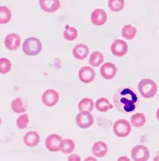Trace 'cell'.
I'll return each mask as SVG.
<instances>
[{
  "label": "cell",
  "instance_id": "6da1fadb",
  "mask_svg": "<svg viewBox=\"0 0 159 161\" xmlns=\"http://www.w3.org/2000/svg\"><path fill=\"white\" fill-rule=\"evenodd\" d=\"M113 101L117 110L125 114L136 110L139 104L138 94L130 87L119 88L114 95Z\"/></svg>",
  "mask_w": 159,
  "mask_h": 161
},
{
  "label": "cell",
  "instance_id": "7a4b0ae2",
  "mask_svg": "<svg viewBox=\"0 0 159 161\" xmlns=\"http://www.w3.org/2000/svg\"><path fill=\"white\" fill-rule=\"evenodd\" d=\"M138 89L141 97L145 99H150L156 96L158 87L153 80L149 78H145L139 81Z\"/></svg>",
  "mask_w": 159,
  "mask_h": 161
},
{
  "label": "cell",
  "instance_id": "3957f363",
  "mask_svg": "<svg viewBox=\"0 0 159 161\" xmlns=\"http://www.w3.org/2000/svg\"><path fill=\"white\" fill-rule=\"evenodd\" d=\"M42 43L35 37H30V38H27L22 46L24 53L27 56L38 55L42 51Z\"/></svg>",
  "mask_w": 159,
  "mask_h": 161
},
{
  "label": "cell",
  "instance_id": "277c9868",
  "mask_svg": "<svg viewBox=\"0 0 159 161\" xmlns=\"http://www.w3.org/2000/svg\"><path fill=\"white\" fill-rule=\"evenodd\" d=\"M113 132L119 138H125L131 132V125L125 119H119L113 125Z\"/></svg>",
  "mask_w": 159,
  "mask_h": 161
},
{
  "label": "cell",
  "instance_id": "5b68a950",
  "mask_svg": "<svg viewBox=\"0 0 159 161\" xmlns=\"http://www.w3.org/2000/svg\"><path fill=\"white\" fill-rule=\"evenodd\" d=\"M130 154L134 161H147L150 158L149 149L143 145L135 146L132 149Z\"/></svg>",
  "mask_w": 159,
  "mask_h": 161
},
{
  "label": "cell",
  "instance_id": "8992f818",
  "mask_svg": "<svg viewBox=\"0 0 159 161\" xmlns=\"http://www.w3.org/2000/svg\"><path fill=\"white\" fill-rule=\"evenodd\" d=\"M42 102L46 107H54L60 100V94L54 89H48L42 95Z\"/></svg>",
  "mask_w": 159,
  "mask_h": 161
},
{
  "label": "cell",
  "instance_id": "52a82bcc",
  "mask_svg": "<svg viewBox=\"0 0 159 161\" xmlns=\"http://www.w3.org/2000/svg\"><path fill=\"white\" fill-rule=\"evenodd\" d=\"M62 138L57 134H51L47 136L45 141V147L50 152H56L61 150V143Z\"/></svg>",
  "mask_w": 159,
  "mask_h": 161
},
{
  "label": "cell",
  "instance_id": "ba28073f",
  "mask_svg": "<svg viewBox=\"0 0 159 161\" xmlns=\"http://www.w3.org/2000/svg\"><path fill=\"white\" fill-rule=\"evenodd\" d=\"M76 125L82 129H87L93 125L94 118L90 112H80L76 118Z\"/></svg>",
  "mask_w": 159,
  "mask_h": 161
},
{
  "label": "cell",
  "instance_id": "9c48e42d",
  "mask_svg": "<svg viewBox=\"0 0 159 161\" xmlns=\"http://www.w3.org/2000/svg\"><path fill=\"white\" fill-rule=\"evenodd\" d=\"M110 49L112 53L114 56L123 57L127 54L128 51V46L125 41L117 39L112 43Z\"/></svg>",
  "mask_w": 159,
  "mask_h": 161
},
{
  "label": "cell",
  "instance_id": "30bf717a",
  "mask_svg": "<svg viewBox=\"0 0 159 161\" xmlns=\"http://www.w3.org/2000/svg\"><path fill=\"white\" fill-rule=\"evenodd\" d=\"M21 37L17 33H10L6 36L5 38V47L10 51H16L21 46Z\"/></svg>",
  "mask_w": 159,
  "mask_h": 161
},
{
  "label": "cell",
  "instance_id": "8fae6325",
  "mask_svg": "<svg viewBox=\"0 0 159 161\" xmlns=\"http://www.w3.org/2000/svg\"><path fill=\"white\" fill-rule=\"evenodd\" d=\"M117 72V68L114 64L110 62L105 63L100 69V74L105 80H109L114 78Z\"/></svg>",
  "mask_w": 159,
  "mask_h": 161
},
{
  "label": "cell",
  "instance_id": "7c38bea8",
  "mask_svg": "<svg viewBox=\"0 0 159 161\" xmlns=\"http://www.w3.org/2000/svg\"><path fill=\"white\" fill-rule=\"evenodd\" d=\"M95 71L92 67L83 66L78 71V78L84 83H90L95 80Z\"/></svg>",
  "mask_w": 159,
  "mask_h": 161
},
{
  "label": "cell",
  "instance_id": "4fadbf2b",
  "mask_svg": "<svg viewBox=\"0 0 159 161\" xmlns=\"http://www.w3.org/2000/svg\"><path fill=\"white\" fill-rule=\"evenodd\" d=\"M107 14L105 10L101 8H98L92 12L91 22L95 26H102L107 21Z\"/></svg>",
  "mask_w": 159,
  "mask_h": 161
},
{
  "label": "cell",
  "instance_id": "5bb4252c",
  "mask_svg": "<svg viewBox=\"0 0 159 161\" xmlns=\"http://www.w3.org/2000/svg\"><path fill=\"white\" fill-rule=\"evenodd\" d=\"M39 5L41 9L46 13H54L61 7L60 0H39Z\"/></svg>",
  "mask_w": 159,
  "mask_h": 161
},
{
  "label": "cell",
  "instance_id": "9a60e30c",
  "mask_svg": "<svg viewBox=\"0 0 159 161\" xmlns=\"http://www.w3.org/2000/svg\"><path fill=\"white\" fill-rule=\"evenodd\" d=\"M89 54H90V49L84 43H78L73 49V55L77 60H84L87 58Z\"/></svg>",
  "mask_w": 159,
  "mask_h": 161
},
{
  "label": "cell",
  "instance_id": "2e32d148",
  "mask_svg": "<svg viewBox=\"0 0 159 161\" xmlns=\"http://www.w3.org/2000/svg\"><path fill=\"white\" fill-rule=\"evenodd\" d=\"M40 141L38 132L34 130L27 132L24 136V142L27 147H35L39 144Z\"/></svg>",
  "mask_w": 159,
  "mask_h": 161
},
{
  "label": "cell",
  "instance_id": "e0dca14e",
  "mask_svg": "<svg viewBox=\"0 0 159 161\" xmlns=\"http://www.w3.org/2000/svg\"><path fill=\"white\" fill-rule=\"evenodd\" d=\"M93 154L97 158H103L107 154L108 147L106 143L102 141H98L93 144Z\"/></svg>",
  "mask_w": 159,
  "mask_h": 161
},
{
  "label": "cell",
  "instance_id": "ac0fdd59",
  "mask_svg": "<svg viewBox=\"0 0 159 161\" xmlns=\"http://www.w3.org/2000/svg\"><path fill=\"white\" fill-rule=\"evenodd\" d=\"M95 105L98 111L101 113H106L114 108V105L110 103L109 100L105 97L99 98L95 102Z\"/></svg>",
  "mask_w": 159,
  "mask_h": 161
},
{
  "label": "cell",
  "instance_id": "d6986e66",
  "mask_svg": "<svg viewBox=\"0 0 159 161\" xmlns=\"http://www.w3.org/2000/svg\"><path fill=\"white\" fill-rule=\"evenodd\" d=\"M95 106L94 102L90 98H84L78 104V108L80 112H92Z\"/></svg>",
  "mask_w": 159,
  "mask_h": 161
},
{
  "label": "cell",
  "instance_id": "ffe728a7",
  "mask_svg": "<svg viewBox=\"0 0 159 161\" xmlns=\"http://www.w3.org/2000/svg\"><path fill=\"white\" fill-rule=\"evenodd\" d=\"M10 107L13 111L16 114H21V113L27 111V108L21 97H18L13 100L10 104Z\"/></svg>",
  "mask_w": 159,
  "mask_h": 161
},
{
  "label": "cell",
  "instance_id": "44dd1931",
  "mask_svg": "<svg viewBox=\"0 0 159 161\" xmlns=\"http://www.w3.org/2000/svg\"><path fill=\"white\" fill-rule=\"evenodd\" d=\"M147 119L142 113H136L130 117V123L135 127H141L145 125Z\"/></svg>",
  "mask_w": 159,
  "mask_h": 161
},
{
  "label": "cell",
  "instance_id": "7402d4cb",
  "mask_svg": "<svg viewBox=\"0 0 159 161\" xmlns=\"http://www.w3.org/2000/svg\"><path fill=\"white\" fill-rule=\"evenodd\" d=\"M137 29L131 25H126L122 29V36L127 40H132L136 36Z\"/></svg>",
  "mask_w": 159,
  "mask_h": 161
},
{
  "label": "cell",
  "instance_id": "603a6c76",
  "mask_svg": "<svg viewBox=\"0 0 159 161\" xmlns=\"http://www.w3.org/2000/svg\"><path fill=\"white\" fill-rule=\"evenodd\" d=\"M76 144L74 141L71 138L62 139L61 143V151L65 154H71L74 151Z\"/></svg>",
  "mask_w": 159,
  "mask_h": 161
},
{
  "label": "cell",
  "instance_id": "cb8c5ba5",
  "mask_svg": "<svg viewBox=\"0 0 159 161\" xmlns=\"http://www.w3.org/2000/svg\"><path fill=\"white\" fill-rule=\"evenodd\" d=\"M104 61L103 55L99 51L93 52L90 55L89 63L93 67H98Z\"/></svg>",
  "mask_w": 159,
  "mask_h": 161
},
{
  "label": "cell",
  "instance_id": "d4e9b609",
  "mask_svg": "<svg viewBox=\"0 0 159 161\" xmlns=\"http://www.w3.org/2000/svg\"><path fill=\"white\" fill-rule=\"evenodd\" d=\"M12 18L11 10L6 6H0V24L6 25L9 23Z\"/></svg>",
  "mask_w": 159,
  "mask_h": 161
},
{
  "label": "cell",
  "instance_id": "484cf974",
  "mask_svg": "<svg viewBox=\"0 0 159 161\" xmlns=\"http://www.w3.org/2000/svg\"><path fill=\"white\" fill-rule=\"evenodd\" d=\"M63 36L65 40L68 41H73L76 40L78 37V30L76 28L71 27L69 25L65 26Z\"/></svg>",
  "mask_w": 159,
  "mask_h": 161
},
{
  "label": "cell",
  "instance_id": "4316f807",
  "mask_svg": "<svg viewBox=\"0 0 159 161\" xmlns=\"http://www.w3.org/2000/svg\"><path fill=\"white\" fill-rule=\"evenodd\" d=\"M125 6L124 0H108V7L112 12L118 13L123 10Z\"/></svg>",
  "mask_w": 159,
  "mask_h": 161
},
{
  "label": "cell",
  "instance_id": "83f0119b",
  "mask_svg": "<svg viewBox=\"0 0 159 161\" xmlns=\"http://www.w3.org/2000/svg\"><path fill=\"white\" fill-rule=\"evenodd\" d=\"M12 69V64L8 58H2L0 59V72L3 75H6L10 72Z\"/></svg>",
  "mask_w": 159,
  "mask_h": 161
},
{
  "label": "cell",
  "instance_id": "f1b7e54d",
  "mask_svg": "<svg viewBox=\"0 0 159 161\" xmlns=\"http://www.w3.org/2000/svg\"><path fill=\"white\" fill-rule=\"evenodd\" d=\"M29 123V115L27 114H24L23 115H21L18 117L16 120V126L19 129L23 130L25 129L28 127Z\"/></svg>",
  "mask_w": 159,
  "mask_h": 161
},
{
  "label": "cell",
  "instance_id": "f546056e",
  "mask_svg": "<svg viewBox=\"0 0 159 161\" xmlns=\"http://www.w3.org/2000/svg\"><path fill=\"white\" fill-rule=\"evenodd\" d=\"M68 161H81V157L76 154H73L70 155L67 158Z\"/></svg>",
  "mask_w": 159,
  "mask_h": 161
},
{
  "label": "cell",
  "instance_id": "4dcf8cb0",
  "mask_svg": "<svg viewBox=\"0 0 159 161\" xmlns=\"http://www.w3.org/2000/svg\"><path fill=\"white\" fill-rule=\"evenodd\" d=\"M120 160H126V161H129L130 159L127 158V157L125 156H123V157H120V158H119L118 159V161H120Z\"/></svg>",
  "mask_w": 159,
  "mask_h": 161
},
{
  "label": "cell",
  "instance_id": "1f68e13d",
  "mask_svg": "<svg viewBox=\"0 0 159 161\" xmlns=\"http://www.w3.org/2000/svg\"><path fill=\"white\" fill-rule=\"evenodd\" d=\"M153 160L154 161H159V151L157 152L156 155L155 156L154 158H153Z\"/></svg>",
  "mask_w": 159,
  "mask_h": 161
},
{
  "label": "cell",
  "instance_id": "d6a6232c",
  "mask_svg": "<svg viewBox=\"0 0 159 161\" xmlns=\"http://www.w3.org/2000/svg\"><path fill=\"white\" fill-rule=\"evenodd\" d=\"M87 160H96V159L94 158H92V157H88L87 158L85 159V161H87Z\"/></svg>",
  "mask_w": 159,
  "mask_h": 161
},
{
  "label": "cell",
  "instance_id": "836d02e7",
  "mask_svg": "<svg viewBox=\"0 0 159 161\" xmlns=\"http://www.w3.org/2000/svg\"><path fill=\"white\" fill-rule=\"evenodd\" d=\"M156 118H157V119H158V121H159V108L157 110V111H156Z\"/></svg>",
  "mask_w": 159,
  "mask_h": 161
}]
</instances>
